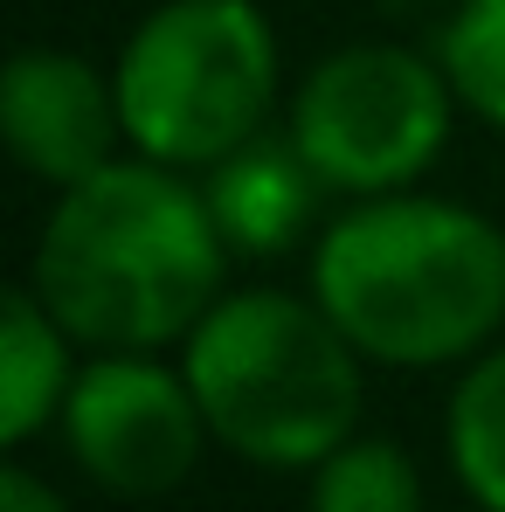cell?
<instances>
[{"label": "cell", "mask_w": 505, "mask_h": 512, "mask_svg": "<svg viewBox=\"0 0 505 512\" xmlns=\"http://www.w3.org/2000/svg\"><path fill=\"white\" fill-rule=\"evenodd\" d=\"M229 256L201 180L118 153L90 180L56 187L28 291L90 353H167L222 298Z\"/></svg>", "instance_id": "6da1fadb"}, {"label": "cell", "mask_w": 505, "mask_h": 512, "mask_svg": "<svg viewBox=\"0 0 505 512\" xmlns=\"http://www.w3.org/2000/svg\"><path fill=\"white\" fill-rule=\"evenodd\" d=\"M312 298L374 367H471L505 326V229L443 194H374L312 243Z\"/></svg>", "instance_id": "7a4b0ae2"}, {"label": "cell", "mask_w": 505, "mask_h": 512, "mask_svg": "<svg viewBox=\"0 0 505 512\" xmlns=\"http://www.w3.org/2000/svg\"><path fill=\"white\" fill-rule=\"evenodd\" d=\"M367 353L333 326L312 291H222L180 340V374L208 436L256 471H312L360 436Z\"/></svg>", "instance_id": "3957f363"}, {"label": "cell", "mask_w": 505, "mask_h": 512, "mask_svg": "<svg viewBox=\"0 0 505 512\" xmlns=\"http://www.w3.org/2000/svg\"><path fill=\"white\" fill-rule=\"evenodd\" d=\"M125 146L180 173H208L270 132L277 28L256 0H160L111 63Z\"/></svg>", "instance_id": "277c9868"}, {"label": "cell", "mask_w": 505, "mask_h": 512, "mask_svg": "<svg viewBox=\"0 0 505 512\" xmlns=\"http://www.w3.org/2000/svg\"><path fill=\"white\" fill-rule=\"evenodd\" d=\"M457 111L464 104L436 56L402 42H346L298 77L284 132L333 194L374 201L416 187L443 160Z\"/></svg>", "instance_id": "5b68a950"}, {"label": "cell", "mask_w": 505, "mask_h": 512, "mask_svg": "<svg viewBox=\"0 0 505 512\" xmlns=\"http://www.w3.org/2000/svg\"><path fill=\"white\" fill-rule=\"evenodd\" d=\"M63 443L97 492L111 499H167L194 478L215 443L208 416L160 353H90L63 402Z\"/></svg>", "instance_id": "8992f818"}, {"label": "cell", "mask_w": 505, "mask_h": 512, "mask_svg": "<svg viewBox=\"0 0 505 512\" xmlns=\"http://www.w3.org/2000/svg\"><path fill=\"white\" fill-rule=\"evenodd\" d=\"M0 132L42 187H77L97 167H111L125 146L118 84L77 49L28 42L0 77Z\"/></svg>", "instance_id": "52a82bcc"}, {"label": "cell", "mask_w": 505, "mask_h": 512, "mask_svg": "<svg viewBox=\"0 0 505 512\" xmlns=\"http://www.w3.org/2000/svg\"><path fill=\"white\" fill-rule=\"evenodd\" d=\"M201 194L236 256H284L291 243H305V229L319 222V201L333 187L312 173L291 132H277V139L256 132L250 146H236L229 160L201 173Z\"/></svg>", "instance_id": "ba28073f"}, {"label": "cell", "mask_w": 505, "mask_h": 512, "mask_svg": "<svg viewBox=\"0 0 505 512\" xmlns=\"http://www.w3.org/2000/svg\"><path fill=\"white\" fill-rule=\"evenodd\" d=\"M70 333L56 326V312L14 284L7 312H0V443L21 450L28 436L63 423V402L77 388V360H70Z\"/></svg>", "instance_id": "9c48e42d"}, {"label": "cell", "mask_w": 505, "mask_h": 512, "mask_svg": "<svg viewBox=\"0 0 505 512\" xmlns=\"http://www.w3.org/2000/svg\"><path fill=\"white\" fill-rule=\"evenodd\" d=\"M443 450L478 512H505V346L478 353L443 409Z\"/></svg>", "instance_id": "30bf717a"}, {"label": "cell", "mask_w": 505, "mask_h": 512, "mask_svg": "<svg viewBox=\"0 0 505 512\" xmlns=\"http://www.w3.org/2000/svg\"><path fill=\"white\" fill-rule=\"evenodd\" d=\"M305 512H422V471L395 436H346L312 464Z\"/></svg>", "instance_id": "8fae6325"}, {"label": "cell", "mask_w": 505, "mask_h": 512, "mask_svg": "<svg viewBox=\"0 0 505 512\" xmlns=\"http://www.w3.org/2000/svg\"><path fill=\"white\" fill-rule=\"evenodd\" d=\"M436 63L471 118L505 132V0H457L436 35Z\"/></svg>", "instance_id": "7c38bea8"}, {"label": "cell", "mask_w": 505, "mask_h": 512, "mask_svg": "<svg viewBox=\"0 0 505 512\" xmlns=\"http://www.w3.org/2000/svg\"><path fill=\"white\" fill-rule=\"evenodd\" d=\"M0 512H70V506L56 499V485H42L35 471L7 464V471H0Z\"/></svg>", "instance_id": "4fadbf2b"}, {"label": "cell", "mask_w": 505, "mask_h": 512, "mask_svg": "<svg viewBox=\"0 0 505 512\" xmlns=\"http://www.w3.org/2000/svg\"><path fill=\"white\" fill-rule=\"evenodd\" d=\"M416 7H457V0H416Z\"/></svg>", "instance_id": "5bb4252c"}]
</instances>
